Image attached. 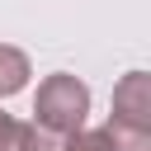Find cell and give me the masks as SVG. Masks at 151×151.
Instances as JSON below:
<instances>
[{
	"instance_id": "obj_1",
	"label": "cell",
	"mask_w": 151,
	"mask_h": 151,
	"mask_svg": "<svg viewBox=\"0 0 151 151\" xmlns=\"http://www.w3.org/2000/svg\"><path fill=\"white\" fill-rule=\"evenodd\" d=\"M90 85L71 71H52L38 80V94H33V127L52 132V137H71L85 127L90 118Z\"/></svg>"
},
{
	"instance_id": "obj_2",
	"label": "cell",
	"mask_w": 151,
	"mask_h": 151,
	"mask_svg": "<svg viewBox=\"0 0 151 151\" xmlns=\"http://www.w3.org/2000/svg\"><path fill=\"white\" fill-rule=\"evenodd\" d=\"M113 127L127 132H151V76L146 71H127L113 85Z\"/></svg>"
},
{
	"instance_id": "obj_3",
	"label": "cell",
	"mask_w": 151,
	"mask_h": 151,
	"mask_svg": "<svg viewBox=\"0 0 151 151\" xmlns=\"http://www.w3.org/2000/svg\"><path fill=\"white\" fill-rule=\"evenodd\" d=\"M28 76H33L28 52L14 42H0V99H14L19 90H28Z\"/></svg>"
},
{
	"instance_id": "obj_4",
	"label": "cell",
	"mask_w": 151,
	"mask_h": 151,
	"mask_svg": "<svg viewBox=\"0 0 151 151\" xmlns=\"http://www.w3.org/2000/svg\"><path fill=\"white\" fill-rule=\"evenodd\" d=\"M61 151H113V146H109V132L104 127H80L71 137H61Z\"/></svg>"
},
{
	"instance_id": "obj_5",
	"label": "cell",
	"mask_w": 151,
	"mask_h": 151,
	"mask_svg": "<svg viewBox=\"0 0 151 151\" xmlns=\"http://www.w3.org/2000/svg\"><path fill=\"white\" fill-rule=\"evenodd\" d=\"M104 132H109L113 151H151V132H127V127H113V123H104Z\"/></svg>"
},
{
	"instance_id": "obj_6",
	"label": "cell",
	"mask_w": 151,
	"mask_h": 151,
	"mask_svg": "<svg viewBox=\"0 0 151 151\" xmlns=\"http://www.w3.org/2000/svg\"><path fill=\"white\" fill-rule=\"evenodd\" d=\"M24 137H28V123H19L0 109V151H24Z\"/></svg>"
},
{
	"instance_id": "obj_7",
	"label": "cell",
	"mask_w": 151,
	"mask_h": 151,
	"mask_svg": "<svg viewBox=\"0 0 151 151\" xmlns=\"http://www.w3.org/2000/svg\"><path fill=\"white\" fill-rule=\"evenodd\" d=\"M24 151H61V137H52V132H42V127H33V123H28Z\"/></svg>"
}]
</instances>
